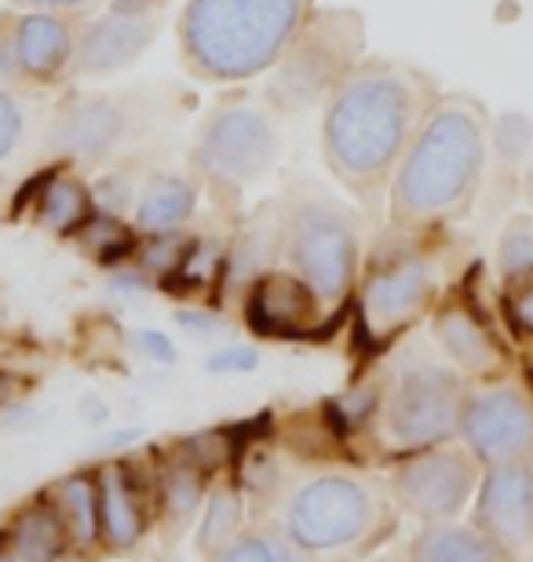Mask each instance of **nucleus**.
Segmentation results:
<instances>
[{"label": "nucleus", "mask_w": 533, "mask_h": 562, "mask_svg": "<svg viewBox=\"0 0 533 562\" xmlns=\"http://www.w3.org/2000/svg\"><path fill=\"white\" fill-rule=\"evenodd\" d=\"M497 267L504 281H526L533 278V216H512L497 241Z\"/></svg>", "instance_id": "obj_27"}, {"label": "nucleus", "mask_w": 533, "mask_h": 562, "mask_svg": "<svg viewBox=\"0 0 533 562\" xmlns=\"http://www.w3.org/2000/svg\"><path fill=\"white\" fill-rule=\"evenodd\" d=\"M22 209H30L33 223L55 234V238H74L96 212L92 187L81 176L66 172L63 165L44 168V172H37V179H30L22 187V194L15 201V216Z\"/></svg>", "instance_id": "obj_17"}, {"label": "nucleus", "mask_w": 533, "mask_h": 562, "mask_svg": "<svg viewBox=\"0 0 533 562\" xmlns=\"http://www.w3.org/2000/svg\"><path fill=\"white\" fill-rule=\"evenodd\" d=\"M22 132H26V117H22L19 99L0 85V161L22 143Z\"/></svg>", "instance_id": "obj_34"}, {"label": "nucleus", "mask_w": 533, "mask_h": 562, "mask_svg": "<svg viewBox=\"0 0 533 562\" xmlns=\"http://www.w3.org/2000/svg\"><path fill=\"white\" fill-rule=\"evenodd\" d=\"M237 526H242V501L231 490H220L209 497L206 508V522H201V552H220L237 537Z\"/></svg>", "instance_id": "obj_29"}, {"label": "nucleus", "mask_w": 533, "mask_h": 562, "mask_svg": "<svg viewBox=\"0 0 533 562\" xmlns=\"http://www.w3.org/2000/svg\"><path fill=\"white\" fill-rule=\"evenodd\" d=\"M319 0H187L179 59L206 85H245L267 74Z\"/></svg>", "instance_id": "obj_3"}, {"label": "nucleus", "mask_w": 533, "mask_h": 562, "mask_svg": "<svg viewBox=\"0 0 533 562\" xmlns=\"http://www.w3.org/2000/svg\"><path fill=\"white\" fill-rule=\"evenodd\" d=\"M281 154L278 114L267 99L226 95L201 121L190 165L220 194L259 183Z\"/></svg>", "instance_id": "obj_6"}, {"label": "nucleus", "mask_w": 533, "mask_h": 562, "mask_svg": "<svg viewBox=\"0 0 533 562\" xmlns=\"http://www.w3.org/2000/svg\"><path fill=\"white\" fill-rule=\"evenodd\" d=\"M464 387L453 369L435 358H406L388 402V431L399 446H435L460 427Z\"/></svg>", "instance_id": "obj_9"}, {"label": "nucleus", "mask_w": 533, "mask_h": 562, "mask_svg": "<svg viewBox=\"0 0 533 562\" xmlns=\"http://www.w3.org/2000/svg\"><path fill=\"white\" fill-rule=\"evenodd\" d=\"M198 179L179 172H154L135 194L132 223L140 234H168L184 231L198 212Z\"/></svg>", "instance_id": "obj_18"}, {"label": "nucleus", "mask_w": 533, "mask_h": 562, "mask_svg": "<svg viewBox=\"0 0 533 562\" xmlns=\"http://www.w3.org/2000/svg\"><path fill=\"white\" fill-rule=\"evenodd\" d=\"M384 508L388 504L373 482L355 475H319L289 497L286 530L297 548L347 552L380 530Z\"/></svg>", "instance_id": "obj_8"}, {"label": "nucleus", "mask_w": 533, "mask_h": 562, "mask_svg": "<svg viewBox=\"0 0 533 562\" xmlns=\"http://www.w3.org/2000/svg\"><path fill=\"white\" fill-rule=\"evenodd\" d=\"M508 318H512L519 333L533 336V278L512 281V292H508Z\"/></svg>", "instance_id": "obj_37"}, {"label": "nucleus", "mask_w": 533, "mask_h": 562, "mask_svg": "<svg viewBox=\"0 0 533 562\" xmlns=\"http://www.w3.org/2000/svg\"><path fill=\"white\" fill-rule=\"evenodd\" d=\"M435 336L453 362L468 373H490L501 362V347L468 303H442L435 311Z\"/></svg>", "instance_id": "obj_19"}, {"label": "nucleus", "mask_w": 533, "mask_h": 562, "mask_svg": "<svg viewBox=\"0 0 533 562\" xmlns=\"http://www.w3.org/2000/svg\"><path fill=\"white\" fill-rule=\"evenodd\" d=\"M135 132L129 99L118 95H70L55 106L44 132L48 150L66 165H103Z\"/></svg>", "instance_id": "obj_10"}, {"label": "nucleus", "mask_w": 533, "mask_h": 562, "mask_svg": "<svg viewBox=\"0 0 533 562\" xmlns=\"http://www.w3.org/2000/svg\"><path fill=\"white\" fill-rule=\"evenodd\" d=\"M438 292V263L424 249L421 231L391 227L377 238L358 289V333L369 344L391 340L431 307Z\"/></svg>", "instance_id": "obj_7"}, {"label": "nucleus", "mask_w": 533, "mask_h": 562, "mask_svg": "<svg viewBox=\"0 0 533 562\" xmlns=\"http://www.w3.org/2000/svg\"><path fill=\"white\" fill-rule=\"evenodd\" d=\"M275 256H281V220H278V205L256 212V216L234 234V241L226 245V271H223V281H231V285H253L259 274L275 267Z\"/></svg>", "instance_id": "obj_20"}, {"label": "nucleus", "mask_w": 533, "mask_h": 562, "mask_svg": "<svg viewBox=\"0 0 533 562\" xmlns=\"http://www.w3.org/2000/svg\"><path fill=\"white\" fill-rule=\"evenodd\" d=\"M55 497H59L63 530H70L81 544L96 541V530H99V482L92 475H74V479H66L59 490H55Z\"/></svg>", "instance_id": "obj_26"}, {"label": "nucleus", "mask_w": 533, "mask_h": 562, "mask_svg": "<svg viewBox=\"0 0 533 562\" xmlns=\"http://www.w3.org/2000/svg\"><path fill=\"white\" fill-rule=\"evenodd\" d=\"M486 146L490 114L479 99L438 95L391 179V227L424 234L468 216L486 176Z\"/></svg>", "instance_id": "obj_2"}, {"label": "nucleus", "mask_w": 533, "mask_h": 562, "mask_svg": "<svg viewBox=\"0 0 533 562\" xmlns=\"http://www.w3.org/2000/svg\"><path fill=\"white\" fill-rule=\"evenodd\" d=\"M15 4L30 8V11H59V15H70V11L92 8L96 0H15Z\"/></svg>", "instance_id": "obj_41"}, {"label": "nucleus", "mask_w": 533, "mask_h": 562, "mask_svg": "<svg viewBox=\"0 0 533 562\" xmlns=\"http://www.w3.org/2000/svg\"><path fill=\"white\" fill-rule=\"evenodd\" d=\"M212 562H308L300 548L275 533H248L234 537L231 544L212 552Z\"/></svg>", "instance_id": "obj_28"}, {"label": "nucleus", "mask_w": 533, "mask_h": 562, "mask_svg": "<svg viewBox=\"0 0 533 562\" xmlns=\"http://www.w3.org/2000/svg\"><path fill=\"white\" fill-rule=\"evenodd\" d=\"M281 256L322 303H344L358 281V216L319 183H292L278 205Z\"/></svg>", "instance_id": "obj_4"}, {"label": "nucleus", "mask_w": 533, "mask_h": 562, "mask_svg": "<svg viewBox=\"0 0 533 562\" xmlns=\"http://www.w3.org/2000/svg\"><path fill=\"white\" fill-rule=\"evenodd\" d=\"M259 366V351L256 347H223V351H215L206 369L215 376H226V373H253V369Z\"/></svg>", "instance_id": "obj_35"}, {"label": "nucleus", "mask_w": 533, "mask_h": 562, "mask_svg": "<svg viewBox=\"0 0 533 562\" xmlns=\"http://www.w3.org/2000/svg\"><path fill=\"white\" fill-rule=\"evenodd\" d=\"M99 482V522L113 548H132L143 537V512L124 468H103Z\"/></svg>", "instance_id": "obj_21"}, {"label": "nucleus", "mask_w": 533, "mask_h": 562, "mask_svg": "<svg viewBox=\"0 0 533 562\" xmlns=\"http://www.w3.org/2000/svg\"><path fill=\"white\" fill-rule=\"evenodd\" d=\"M475 486V457L464 449H427L413 457L399 475H395V493L399 501L421 519H449L464 508Z\"/></svg>", "instance_id": "obj_12"}, {"label": "nucleus", "mask_w": 533, "mask_h": 562, "mask_svg": "<svg viewBox=\"0 0 533 562\" xmlns=\"http://www.w3.org/2000/svg\"><path fill=\"white\" fill-rule=\"evenodd\" d=\"M179 329L195 333V336H215L223 333V318L215 311H176Z\"/></svg>", "instance_id": "obj_38"}, {"label": "nucleus", "mask_w": 533, "mask_h": 562, "mask_svg": "<svg viewBox=\"0 0 533 562\" xmlns=\"http://www.w3.org/2000/svg\"><path fill=\"white\" fill-rule=\"evenodd\" d=\"M377 406V398H373V391H355L347 402H344V409H347V420L351 424H362L369 417V409Z\"/></svg>", "instance_id": "obj_42"}, {"label": "nucleus", "mask_w": 533, "mask_h": 562, "mask_svg": "<svg viewBox=\"0 0 533 562\" xmlns=\"http://www.w3.org/2000/svg\"><path fill=\"white\" fill-rule=\"evenodd\" d=\"M74 241L81 245L85 256H92L96 263L103 267H118L135 256V245H140V231L135 223L124 216H113V212H92L88 223L74 234Z\"/></svg>", "instance_id": "obj_23"}, {"label": "nucleus", "mask_w": 533, "mask_h": 562, "mask_svg": "<svg viewBox=\"0 0 533 562\" xmlns=\"http://www.w3.org/2000/svg\"><path fill=\"white\" fill-rule=\"evenodd\" d=\"M140 340V347H143V355H151L154 362H162V366H168L176 358V347H173V340H168L165 333H154V329H146V333H140L135 336Z\"/></svg>", "instance_id": "obj_39"}, {"label": "nucleus", "mask_w": 533, "mask_h": 562, "mask_svg": "<svg viewBox=\"0 0 533 562\" xmlns=\"http://www.w3.org/2000/svg\"><path fill=\"white\" fill-rule=\"evenodd\" d=\"M201 471L195 460H184V464H176L173 471H168L165 479V508L173 519L184 522L190 512L201 504V493H206V482H201Z\"/></svg>", "instance_id": "obj_31"}, {"label": "nucleus", "mask_w": 533, "mask_h": 562, "mask_svg": "<svg viewBox=\"0 0 533 562\" xmlns=\"http://www.w3.org/2000/svg\"><path fill=\"white\" fill-rule=\"evenodd\" d=\"M88 187H92V205L99 212H113V216L132 212L135 209V194H140L132 172H121V168H110V172L96 176Z\"/></svg>", "instance_id": "obj_32"}, {"label": "nucleus", "mask_w": 533, "mask_h": 562, "mask_svg": "<svg viewBox=\"0 0 533 562\" xmlns=\"http://www.w3.org/2000/svg\"><path fill=\"white\" fill-rule=\"evenodd\" d=\"M460 431L468 438L471 453L486 464L523 460L533 449V406L515 387L482 391L479 398L464 402Z\"/></svg>", "instance_id": "obj_11"}, {"label": "nucleus", "mask_w": 533, "mask_h": 562, "mask_svg": "<svg viewBox=\"0 0 533 562\" xmlns=\"http://www.w3.org/2000/svg\"><path fill=\"white\" fill-rule=\"evenodd\" d=\"M168 0H110V11L118 15H135V19H146V15H162Z\"/></svg>", "instance_id": "obj_40"}, {"label": "nucleus", "mask_w": 533, "mask_h": 562, "mask_svg": "<svg viewBox=\"0 0 533 562\" xmlns=\"http://www.w3.org/2000/svg\"><path fill=\"white\" fill-rule=\"evenodd\" d=\"M162 33V15H118L107 11L99 19H88L77 26V48L70 74L74 77H110L121 74L151 48Z\"/></svg>", "instance_id": "obj_13"}, {"label": "nucleus", "mask_w": 533, "mask_h": 562, "mask_svg": "<svg viewBox=\"0 0 533 562\" xmlns=\"http://www.w3.org/2000/svg\"><path fill=\"white\" fill-rule=\"evenodd\" d=\"M438 95L424 70L362 59L329 95L322 117V157L336 183L362 205H380Z\"/></svg>", "instance_id": "obj_1"}, {"label": "nucleus", "mask_w": 533, "mask_h": 562, "mask_svg": "<svg viewBox=\"0 0 533 562\" xmlns=\"http://www.w3.org/2000/svg\"><path fill=\"white\" fill-rule=\"evenodd\" d=\"M187 241L179 231H168V234H140V245H135V256L132 260L143 267L146 274H154L162 281L165 274H173V267L179 263V256H184Z\"/></svg>", "instance_id": "obj_30"}, {"label": "nucleus", "mask_w": 533, "mask_h": 562, "mask_svg": "<svg viewBox=\"0 0 533 562\" xmlns=\"http://www.w3.org/2000/svg\"><path fill=\"white\" fill-rule=\"evenodd\" d=\"M63 548V519L52 508H30L11 530L8 555L0 562H52Z\"/></svg>", "instance_id": "obj_24"}, {"label": "nucleus", "mask_w": 533, "mask_h": 562, "mask_svg": "<svg viewBox=\"0 0 533 562\" xmlns=\"http://www.w3.org/2000/svg\"><path fill=\"white\" fill-rule=\"evenodd\" d=\"M366 52V22L351 8H325L297 30L289 48L270 66L264 99L275 114H297L329 103L344 77L362 63Z\"/></svg>", "instance_id": "obj_5"}, {"label": "nucleus", "mask_w": 533, "mask_h": 562, "mask_svg": "<svg viewBox=\"0 0 533 562\" xmlns=\"http://www.w3.org/2000/svg\"><path fill=\"white\" fill-rule=\"evenodd\" d=\"M77 26L81 22L59 15V11H26L15 15V55L22 77L30 85H55L70 74Z\"/></svg>", "instance_id": "obj_16"}, {"label": "nucleus", "mask_w": 533, "mask_h": 562, "mask_svg": "<svg viewBox=\"0 0 533 562\" xmlns=\"http://www.w3.org/2000/svg\"><path fill=\"white\" fill-rule=\"evenodd\" d=\"M26 81L15 55V15H0V85Z\"/></svg>", "instance_id": "obj_36"}, {"label": "nucleus", "mask_w": 533, "mask_h": 562, "mask_svg": "<svg viewBox=\"0 0 533 562\" xmlns=\"http://www.w3.org/2000/svg\"><path fill=\"white\" fill-rule=\"evenodd\" d=\"M497 154L504 157L508 165H519L526 157L530 150V139H533V125H530V117L523 114H504L501 121H497Z\"/></svg>", "instance_id": "obj_33"}, {"label": "nucleus", "mask_w": 533, "mask_h": 562, "mask_svg": "<svg viewBox=\"0 0 533 562\" xmlns=\"http://www.w3.org/2000/svg\"><path fill=\"white\" fill-rule=\"evenodd\" d=\"M479 526L504 555L533 541V468L526 460L490 464L479 497Z\"/></svg>", "instance_id": "obj_14"}, {"label": "nucleus", "mask_w": 533, "mask_h": 562, "mask_svg": "<svg viewBox=\"0 0 533 562\" xmlns=\"http://www.w3.org/2000/svg\"><path fill=\"white\" fill-rule=\"evenodd\" d=\"M413 562H504V552L490 537L460 530V526H431L417 537Z\"/></svg>", "instance_id": "obj_22"}, {"label": "nucleus", "mask_w": 533, "mask_h": 562, "mask_svg": "<svg viewBox=\"0 0 533 562\" xmlns=\"http://www.w3.org/2000/svg\"><path fill=\"white\" fill-rule=\"evenodd\" d=\"M70 562H81V559H70Z\"/></svg>", "instance_id": "obj_44"}, {"label": "nucleus", "mask_w": 533, "mask_h": 562, "mask_svg": "<svg viewBox=\"0 0 533 562\" xmlns=\"http://www.w3.org/2000/svg\"><path fill=\"white\" fill-rule=\"evenodd\" d=\"M226 271V241L220 238H190L173 274H165V289L173 292H201L223 281Z\"/></svg>", "instance_id": "obj_25"}, {"label": "nucleus", "mask_w": 533, "mask_h": 562, "mask_svg": "<svg viewBox=\"0 0 533 562\" xmlns=\"http://www.w3.org/2000/svg\"><path fill=\"white\" fill-rule=\"evenodd\" d=\"M526 201H530V205H533V165H530V172H526Z\"/></svg>", "instance_id": "obj_43"}, {"label": "nucleus", "mask_w": 533, "mask_h": 562, "mask_svg": "<svg viewBox=\"0 0 533 562\" xmlns=\"http://www.w3.org/2000/svg\"><path fill=\"white\" fill-rule=\"evenodd\" d=\"M325 303L292 271H264L245 296V318L259 336H314Z\"/></svg>", "instance_id": "obj_15"}]
</instances>
